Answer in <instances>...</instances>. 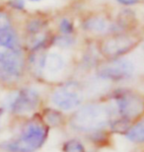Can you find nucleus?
Returning <instances> with one entry per match:
<instances>
[{"mask_svg": "<svg viewBox=\"0 0 144 152\" xmlns=\"http://www.w3.org/2000/svg\"><path fill=\"white\" fill-rule=\"evenodd\" d=\"M25 48L13 27L0 29V79L17 80L25 71Z\"/></svg>", "mask_w": 144, "mask_h": 152, "instance_id": "obj_1", "label": "nucleus"}, {"mask_svg": "<svg viewBox=\"0 0 144 152\" xmlns=\"http://www.w3.org/2000/svg\"><path fill=\"white\" fill-rule=\"evenodd\" d=\"M114 118L115 112L111 104L90 103L76 109L69 124L74 130L91 134L106 129Z\"/></svg>", "mask_w": 144, "mask_h": 152, "instance_id": "obj_2", "label": "nucleus"}, {"mask_svg": "<svg viewBox=\"0 0 144 152\" xmlns=\"http://www.w3.org/2000/svg\"><path fill=\"white\" fill-rule=\"evenodd\" d=\"M48 126L41 120L26 121L15 137L0 143V148L7 152H35L47 141Z\"/></svg>", "mask_w": 144, "mask_h": 152, "instance_id": "obj_3", "label": "nucleus"}, {"mask_svg": "<svg viewBox=\"0 0 144 152\" xmlns=\"http://www.w3.org/2000/svg\"><path fill=\"white\" fill-rule=\"evenodd\" d=\"M112 107L115 118L132 124L144 115V96L130 89H118L113 93Z\"/></svg>", "mask_w": 144, "mask_h": 152, "instance_id": "obj_4", "label": "nucleus"}, {"mask_svg": "<svg viewBox=\"0 0 144 152\" xmlns=\"http://www.w3.org/2000/svg\"><path fill=\"white\" fill-rule=\"evenodd\" d=\"M41 104V94L34 87H23L9 92L3 99L5 111L17 115L34 113Z\"/></svg>", "mask_w": 144, "mask_h": 152, "instance_id": "obj_5", "label": "nucleus"}, {"mask_svg": "<svg viewBox=\"0 0 144 152\" xmlns=\"http://www.w3.org/2000/svg\"><path fill=\"white\" fill-rule=\"evenodd\" d=\"M84 101V90L77 81H68L56 88L50 95V103L61 112L75 111Z\"/></svg>", "mask_w": 144, "mask_h": 152, "instance_id": "obj_6", "label": "nucleus"}, {"mask_svg": "<svg viewBox=\"0 0 144 152\" xmlns=\"http://www.w3.org/2000/svg\"><path fill=\"white\" fill-rule=\"evenodd\" d=\"M136 66L130 58L126 56L108 59L98 65L96 77L104 81L121 82L129 80L135 75Z\"/></svg>", "mask_w": 144, "mask_h": 152, "instance_id": "obj_7", "label": "nucleus"}, {"mask_svg": "<svg viewBox=\"0 0 144 152\" xmlns=\"http://www.w3.org/2000/svg\"><path fill=\"white\" fill-rule=\"evenodd\" d=\"M139 42L138 38L126 32L112 34L103 39L99 45L100 53L107 59L125 56V54L132 51L137 47Z\"/></svg>", "mask_w": 144, "mask_h": 152, "instance_id": "obj_8", "label": "nucleus"}, {"mask_svg": "<svg viewBox=\"0 0 144 152\" xmlns=\"http://www.w3.org/2000/svg\"><path fill=\"white\" fill-rule=\"evenodd\" d=\"M82 29L92 35H112L116 34L118 30L115 23L110 21L105 15L94 13L82 21Z\"/></svg>", "mask_w": 144, "mask_h": 152, "instance_id": "obj_9", "label": "nucleus"}, {"mask_svg": "<svg viewBox=\"0 0 144 152\" xmlns=\"http://www.w3.org/2000/svg\"><path fill=\"white\" fill-rule=\"evenodd\" d=\"M37 62L38 69L42 72H45L48 75L56 76L60 74L65 68V58L61 53L56 51H50L44 53L38 57V60H33Z\"/></svg>", "mask_w": 144, "mask_h": 152, "instance_id": "obj_10", "label": "nucleus"}, {"mask_svg": "<svg viewBox=\"0 0 144 152\" xmlns=\"http://www.w3.org/2000/svg\"><path fill=\"white\" fill-rule=\"evenodd\" d=\"M124 134L125 138L133 143H144V118L134 121Z\"/></svg>", "mask_w": 144, "mask_h": 152, "instance_id": "obj_11", "label": "nucleus"}, {"mask_svg": "<svg viewBox=\"0 0 144 152\" xmlns=\"http://www.w3.org/2000/svg\"><path fill=\"white\" fill-rule=\"evenodd\" d=\"M42 121L47 124L48 127L60 126L64 123V115L60 110L53 108H47L42 111Z\"/></svg>", "mask_w": 144, "mask_h": 152, "instance_id": "obj_12", "label": "nucleus"}, {"mask_svg": "<svg viewBox=\"0 0 144 152\" xmlns=\"http://www.w3.org/2000/svg\"><path fill=\"white\" fill-rule=\"evenodd\" d=\"M45 26H47V22L42 18L34 17L32 19L27 21L25 26V31L28 34V37H30V36H34L44 32Z\"/></svg>", "mask_w": 144, "mask_h": 152, "instance_id": "obj_13", "label": "nucleus"}, {"mask_svg": "<svg viewBox=\"0 0 144 152\" xmlns=\"http://www.w3.org/2000/svg\"><path fill=\"white\" fill-rule=\"evenodd\" d=\"M51 42L62 50H66V48H72L73 45L76 44V38L74 35H61L59 34L58 36L53 37Z\"/></svg>", "mask_w": 144, "mask_h": 152, "instance_id": "obj_14", "label": "nucleus"}, {"mask_svg": "<svg viewBox=\"0 0 144 152\" xmlns=\"http://www.w3.org/2000/svg\"><path fill=\"white\" fill-rule=\"evenodd\" d=\"M63 152H86L84 145L80 140L76 138H71L65 141L62 145Z\"/></svg>", "mask_w": 144, "mask_h": 152, "instance_id": "obj_15", "label": "nucleus"}, {"mask_svg": "<svg viewBox=\"0 0 144 152\" xmlns=\"http://www.w3.org/2000/svg\"><path fill=\"white\" fill-rule=\"evenodd\" d=\"M75 31L74 23L69 18L63 17L58 22V32L61 35H73Z\"/></svg>", "mask_w": 144, "mask_h": 152, "instance_id": "obj_16", "label": "nucleus"}, {"mask_svg": "<svg viewBox=\"0 0 144 152\" xmlns=\"http://www.w3.org/2000/svg\"><path fill=\"white\" fill-rule=\"evenodd\" d=\"M11 27H13V23L10 15L7 12L0 10V29L11 28Z\"/></svg>", "mask_w": 144, "mask_h": 152, "instance_id": "obj_17", "label": "nucleus"}, {"mask_svg": "<svg viewBox=\"0 0 144 152\" xmlns=\"http://www.w3.org/2000/svg\"><path fill=\"white\" fill-rule=\"evenodd\" d=\"M9 6L11 8H13L14 10H23L25 8V0H10L8 2Z\"/></svg>", "mask_w": 144, "mask_h": 152, "instance_id": "obj_18", "label": "nucleus"}, {"mask_svg": "<svg viewBox=\"0 0 144 152\" xmlns=\"http://www.w3.org/2000/svg\"><path fill=\"white\" fill-rule=\"evenodd\" d=\"M118 4L124 5V6H133L136 5L141 1V0H115Z\"/></svg>", "mask_w": 144, "mask_h": 152, "instance_id": "obj_19", "label": "nucleus"}, {"mask_svg": "<svg viewBox=\"0 0 144 152\" xmlns=\"http://www.w3.org/2000/svg\"><path fill=\"white\" fill-rule=\"evenodd\" d=\"M5 112V109L3 107H0V129H1V118L3 117V114Z\"/></svg>", "mask_w": 144, "mask_h": 152, "instance_id": "obj_20", "label": "nucleus"}, {"mask_svg": "<svg viewBox=\"0 0 144 152\" xmlns=\"http://www.w3.org/2000/svg\"><path fill=\"white\" fill-rule=\"evenodd\" d=\"M29 1H31V2H39V1H41V0H29Z\"/></svg>", "mask_w": 144, "mask_h": 152, "instance_id": "obj_21", "label": "nucleus"}]
</instances>
